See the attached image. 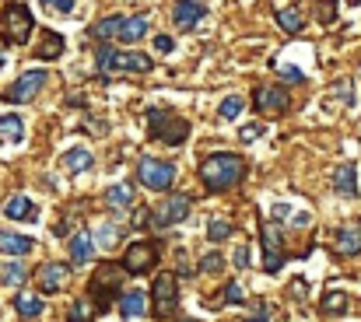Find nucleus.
<instances>
[{"label":"nucleus","mask_w":361,"mask_h":322,"mask_svg":"<svg viewBox=\"0 0 361 322\" xmlns=\"http://www.w3.org/2000/svg\"><path fill=\"white\" fill-rule=\"evenodd\" d=\"M242 175H246V161H242L239 154L218 151V154H211V158L200 161V179H204V186L214 189V193L232 189L235 182H242Z\"/></svg>","instance_id":"f257e3e1"},{"label":"nucleus","mask_w":361,"mask_h":322,"mask_svg":"<svg viewBox=\"0 0 361 322\" xmlns=\"http://www.w3.org/2000/svg\"><path fill=\"white\" fill-rule=\"evenodd\" d=\"M123 277H127V270L116 266V263H102V266L95 270V277H92V284H88V294H92V305H95L99 312H106V308L113 305V298L123 294Z\"/></svg>","instance_id":"f03ea898"},{"label":"nucleus","mask_w":361,"mask_h":322,"mask_svg":"<svg viewBox=\"0 0 361 322\" xmlns=\"http://www.w3.org/2000/svg\"><path fill=\"white\" fill-rule=\"evenodd\" d=\"M148 126H151V137H158L169 147H179L190 137V123L183 116H176L172 109H151L148 112Z\"/></svg>","instance_id":"7ed1b4c3"},{"label":"nucleus","mask_w":361,"mask_h":322,"mask_svg":"<svg viewBox=\"0 0 361 322\" xmlns=\"http://www.w3.org/2000/svg\"><path fill=\"white\" fill-rule=\"evenodd\" d=\"M151 67L155 64L144 53H116L113 46L99 50V71H106V74H148Z\"/></svg>","instance_id":"20e7f679"},{"label":"nucleus","mask_w":361,"mask_h":322,"mask_svg":"<svg viewBox=\"0 0 361 322\" xmlns=\"http://www.w3.org/2000/svg\"><path fill=\"white\" fill-rule=\"evenodd\" d=\"M32 36V11L25 4H8L4 11H0V39L18 46Z\"/></svg>","instance_id":"39448f33"},{"label":"nucleus","mask_w":361,"mask_h":322,"mask_svg":"<svg viewBox=\"0 0 361 322\" xmlns=\"http://www.w3.org/2000/svg\"><path fill=\"white\" fill-rule=\"evenodd\" d=\"M137 179H141L148 189L165 193V189H172V182H176V165H172V161H158V158H141Z\"/></svg>","instance_id":"423d86ee"},{"label":"nucleus","mask_w":361,"mask_h":322,"mask_svg":"<svg viewBox=\"0 0 361 322\" xmlns=\"http://www.w3.org/2000/svg\"><path fill=\"white\" fill-rule=\"evenodd\" d=\"M190 207H193V203H190L186 193H172V196H169L165 203H158L155 210L148 207V210H151V224H155V228H172V224H179V221L190 217Z\"/></svg>","instance_id":"0eeeda50"},{"label":"nucleus","mask_w":361,"mask_h":322,"mask_svg":"<svg viewBox=\"0 0 361 322\" xmlns=\"http://www.w3.org/2000/svg\"><path fill=\"white\" fill-rule=\"evenodd\" d=\"M151 298H155V315L165 319L176 312L179 305V284H176V273H158L155 284H151Z\"/></svg>","instance_id":"6e6552de"},{"label":"nucleus","mask_w":361,"mask_h":322,"mask_svg":"<svg viewBox=\"0 0 361 322\" xmlns=\"http://www.w3.org/2000/svg\"><path fill=\"white\" fill-rule=\"evenodd\" d=\"M46 88V71H29V74H22L11 88H8V95H4V102H11V105H22V102H32L39 92Z\"/></svg>","instance_id":"1a4fd4ad"},{"label":"nucleus","mask_w":361,"mask_h":322,"mask_svg":"<svg viewBox=\"0 0 361 322\" xmlns=\"http://www.w3.org/2000/svg\"><path fill=\"white\" fill-rule=\"evenodd\" d=\"M158 263V245L155 242H130L127 256H123V270L127 273H148L151 266Z\"/></svg>","instance_id":"9d476101"},{"label":"nucleus","mask_w":361,"mask_h":322,"mask_svg":"<svg viewBox=\"0 0 361 322\" xmlns=\"http://www.w3.org/2000/svg\"><path fill=\"white\" fill-rule=\"evenodd\" d=\"M253 105H256V112H263V116H281V112H288L291 98H288L284 88H267V85H263V88H256Z\"/></svg>","instance_id":"9b49d317"},{"label":"nucleus","mask_w":361,"mask_h":322,"mask_svg":"<svg viewBox=\"0 0 361 322\" xmlns=\"http://www.w3.org/2000/svg\"><path fill=\"white\" fill-rule=\"evenodd\" d=\"M204 15H207V8L197 4V0H179V4L172 8V22H176L179 32H193L204 22Z\"/></svg>","instance_id":"f8f14e48"},{"label":"nucleus","mask_w":361,"mask_h":322,"mask_svg":"<svg viewBox=\"0 0 361 322\" xmlns=\"http://www.w3.org/2000/svg\"><path fill=\"white\" fill-rule=\"evenodd\" d=\"M263 249H267V273H277L284 266V238L277 224H263Z\"/></svg>","instance_id":"ddd939ff"},{"label":"nucleus","mask_w":361,"mask_h":322,"mask_svg":"<svg viewBox=\"0 0 361 322\" xmlns=\"http://www.w3.org/2000/svg\"><path fill=\"white\" fill-rule=\"evenodd\" d=\"M67 277H71V266H64V263H46V266L39 270V287H43V294H57V291L67 284Z\"/></svg>","instance_id":"4468645a"},{"label":"nucleus","mask_w":361,"mask_h":322,"mask_svg":"<svg viewBox=\"0 0 361 322\" xmlns=\"http://www.w3.org/2000/svg\"><path fill=\"white\" fill-rule=\"evenodd\" d=\"M333 189H337L340 196H354V193H358V168H354V161H344V165L333 172Z\"/></svg>","instance_id":"2eb2a0df"},{"label":"nucleus","mask_w":361,"mask_h":322,"mask_svg":"<svg viewBox=\"0 0 361 322\" xmlns=\"http://www.w3.org/2000/svg\"><path fill=\"white\" fill-rule=\"evenodd\" d=\"M36 249V242L29 235H15V231H0V252L8 256H29Z\"/></svg>","instance_id":"dca6fc26"},{"label":"nucleus","mask_w":361,"mask_h":322,"mask_svg":"<svg viewBox=\"0 0 361 322\" xmlns=\"http://www.w3.org/2000/svg\"><path fill=\"white\" fill-rule=\"evenodd\" d=\"M333 249L340 252V256H358L361 252V228H340L337 231V238H333Z\"/></svg>","instance_id":"f3484780"},{"label":"nucleus","mask_w":361,"mask_h":322,"mask_svg":"<svg viewBox=\"0 0 361 322\" xmlns=\"http://www.w3.org/2000/svg\"><path fill=\"white\" fill-rule=\"evenodd\" d=\"M106 207H113V210H130V207H134V186H130V182L109 186V189H106Z\"/></svg>","instance_id":"a211bd4d"},{"label":"nucleus","mask_w":361,"mask_h":322,"mask_svg":"<svg viewBox=\"0 0 361 322\" xmlns=\"http://www.w3.org/2000/svg\"><path fill=\"white\" fill-rule=\"evenodd\" d=\"M4 214L11 217V221H39V214H36V203L29 200V196H11L8 200V207H4Z\"/></svg>","instance_id":"6ab92c4d"},{"label":"nucleus","mask_w":361,"mask_h":322,"mask_svg":"<svg viewBox=\"0 0 361 322\" xmlns=\"http://www.w3.org/2000/svg\"><path fill=\"white\" fill-rule=\"evenodd\" d=\"M144 32H148V18H144V15H137V18H120V29H116L120 43H137V39H144Z\"/></svg>","instance_id":"aec40b11"},{"label":"nucleus","mask_w":361,"mask_h":322,"mask_svg":"<svg viewBox=\"0 0 361 322\" xmlns=\"http://www.w3.org/2000/svg\"><path fill=\"white\" fill-rule=\"evenodd\" d=\"M92 165H95V158H92L88 147H67V151H64V168H67V172L78 175V172H88Z\"/></svg>","instance_id":"412c9836"},{"label":"nucleus","mask_w":361,"mask_h":322,"mask_svg":"<svg viewBox=\"0 0 361 322\" xmlns=\"http://www.w3.org/2000/svg\"><path fill=\"white\" fill-rule=\"evenodd\" d=\"M120 312H123V319H141L144 315V291H137V287L123 291L120 294Z\"/></svg>","instance_id":"4be33fe9"},{"label":"nucleus","mask_w":361,"mask_h":322,"mask_svg":"<svg viewBox=\"0 0 361 322\" xmlns=\"http://www.w3.org/2000/svg\"><path fill=\"white\" fill-rule=\"evenodd\" d=\"M92 252H95V242H92V235H74V242H71V259H74V266H85L88 259H92Z\"/></svg>","instance_id":"5701e85b"},{"label":"nucleus","mask_w":361,"mask_h":322,"mask_svg":"<svg viewBox=\"0 0 361 322\" xmlns=\"http://www.w3.org/2000/svg\"><path fill=\"white\" fill-rule=\"evenodd\" d=\"M43 308H46V305H43V298H39V294H25V291H22V294H15V312H18V315L36 319V315H43Z\"/></svg>","instance_id":"b1692460"},{"label":"nucleus","mask_w":361,"mask_h":322,"mask_svg":"<svg viewBox=\"0 0 361 322\" xmlns=\"http://www.w3.org/2000/svg\"><path fill=\"white\" fill-rule=\"evenodd\" d=\"M95 245L99 249H116L120 245V228L109 224V221H99L95 224Z\"/></svg>","instance_id":"393cba45"},{"label":"nucleus","mask_w":361,"mask_h":322,"mask_svg":"<svg viewBox=\"0 0 361 322\" xmlns=\"http://www.w3.org/2000/svg\"><path fill=\"white\" fill-rule=\"evenodd\" d=\"M277 25H281L284 32H302V29H305V18H302L298 8H281V11H277Z\"/></svg>","instance_id":"a878e982"},{"label":"nucleus","mask_w":361,"mask_h":322,"mask_svg":"<svg viewBox=\"0 0 361 322\" xmlns=\"http://www.w3.org/2000/svg\"><path fill=\"white\" fill-rule=\"evenodd\" d=\"M36 57H39V60H57V57H64V39H60L57 32H46V39H43V46L36 50Z\"/></svg>","instance_id":"bb28decb"},{"label":"nucleus","mask_w":361,"mask_h":322,"mask_svg":"<svg viewBox=\"0 0 361 322\" xmlns=\"http://www.w3.org/2000/svg\"><path fill=\"white\" fill-rule=\"evenodd\" d=\"M25 277H29V270L22 263H4V266H0V284L18 287V284H25Z\"/></svg>","instance_id":"cd10ccee"},{"label":"nucleus","mask_w":361,"mask_h":322,"mask_svg":"<svg viewBox=\"0 0 361 322\" xmlns=\"http://www.w3.org/2000/svg\"><path fill=\"white\" fill-rule=\"evenodd\" d=\"M344 308H347V294L344 291H326L323 294V312L326 315H340Z\"/></svg>","instance_id":"c85d7f7f"},{"label":"nucleus","mask_w":361,"mask_h":322,"mask_svg":"<svg viewBox=\"0 0 361 322\" xmlns=\"http://www.w3.org/2000/svg\"><path fill=\"white\" fill-rule=\"evenodd\" d=\"M116 29H120V18L113 15V18H102L99 25H92V36H95V39H102V43H109V39L116 36Z\"/></svg>","instance_id":"c756f323"},{"label":"nucleus","mask_w":361,"mask_h":322,"mask_svg":"<svg viewBox=\"0 0 361 322\" xmlns=\"http://www.w3.org/2000/svg\"><path fill=\"white\" fill-rule=\"evenodd\" d=\"M0 133H8L11 140H22L25 137V123L18 116H4V119H0Z\"/></svg>","instance_id":"7c9ffc66"},{"label":"nucleus","mask_w":361,"mask_h":322,"mask_svg":"<svg viewBox=\"0 0 361 322\" xmlns=\"http://www.w3.org/2000/svg\"><path fill=\"white\" fill-rule=\"evenodd\" d=\"M316 18L323 25H333L337 22V0H316Z\"/></svg>","instance_id":"2f4dec72"},{"label":"nucleus","mask_w":361,"mask_h":322,"mask_svg":"<svg viewBox=\"0 0 361 322\" xmlns=\"http://www.w3.org/2000/svg\"><path fill=\"white\" fill-rule=\"evenodd\" d=\"M239 112H242V98H239V95H228V98L221 102V109H218L221 119H235Z\"/></svg>","instance_id":"473e14b6"},{"label":"nucleus","mask_w":361,"mask_h":322,"mask_svg":"<svg viewBox=\"0 0 361 322\" xmlns=\"http://www.w3.org/2000/svg\"><path fill=\"white\" fill-rule=\"evenodd\" d=\"M242 301H246V291H242V284H239V280L225 284V298H221V305H242Z\"/></svg>","instance_id":"72a5a7b5"},{"label":"nucleus","mask_w":361,"mask_h":322,"mask_svg":"<svg viewBox=\"0 0 361 322\" xmlns=\"http://www.w3.org/2000/svg\"><path fill=\"white\" fill-rule=\"evenodd\" d=\"M330 95L340 98L344 105H351V102H354V85H351V81H337V85L330 88Z\"/></svg>","instance_id":"f704fd0d"},{"label":"nucleus","mask_w":361,"mask_h":322,"mask_svg":"<svg viewBox=\"0 0 361 322\" xmlns=\"http://www.w3.org/2000/svg\"><path fill=\"white\" fill-rule=\"evenodd\" d=\"M263 133H267V126H263V123H249V126H242V130H239L242 144H253V140H260Z\"/></svg>","instance_id":"c9c22d12"},{"label":"nucleus","mask_w":361,"mask_h":322,"mask_svg":"<svg viewBox=\"0 0 361 322\" xmlns=\"http://www.w3.org/2000/svg\"><path fill=\"white\" fill-rule=\"evenodd\" d=\"M207 235H211L214 242H225V238L232 235V224H228V221H211V224H207Z\"/></svg>","instance_id":"e433bc0d"},{"label":"nucleus","mask_w":361,"mask_h":322,"mask_svg":"<svg viewBox=\"0 0 361 322\" xmlns=\"http://www.w3.org/2000/svg\"><path fill=\"white\" fill-rule=\"evenodd\" d=\"M221 270H225V259L218 252H211V256L200 259V273H221Z\"/></svg>","instance_id":"4c0bfd02"},{"label":"nucleus","mask_w":361,"mask_h":322,"mask_svg":"<svg viewBox=\"0 0 361 322\" xmlns=\"http://www.w3.org/2000/svg\"><path fill=\"white\" fill-rule=\"evenodd\" d=\"M74 4H78V0H43V8L53 11V15H71Z\"/></svg>","instance_id":"58836bf2"},{"label":"nucleus","mask_w":361,"mask_h":322,"mask_svg":"<svg viewBox=\"0 0 361 322\" xmlns=\"http://www.w3.org/2000/svg\"><path fill=\"white\" fill-rule=\"evenodd\" d=\"M92 319V305L81 298V301H74V308H71V322H88Z\"/></svg>","instance_id":"ea45409f"},{"label":"nucleus","mask_w":361,"mask_h":322,"mask_svg":"<svg viewBox=\"0 0 361 322\" xmlns=\"http://www.w3.org/2000/svg\"><path fill=\"white\" fill-rule=\"evenodd\" d=\"M267 319H270V305L260 298V301L249 308V322H267Z\"/></svg>","instance_id":"a19ab883"},{"label":"nucleus","mask_w":361,"mask_h":322,"mask_svg":"<svg viewBox=\"0 0 361 322\" xmlns=\"http://www.w3.org/2000/svg\"><path fill=\"white\" fill-rule=\"evenodd\" d=\"M281 78H284V81H298V85L305 81V74H302V71H298L295 64H288V67H281Z\"/></svg>","instance_id":"79ce46f5"},{"label":"nucleus","mask_w":361,"mask_h":322,"mask_svg":"<svg viewBox=\"0 0 361 322\" xmlns=\"http://www.w3.org/2000/svg\"><path fill=\"white\" fill-rule=\"evenodd\" d=\"M235 266H239V270H246V266H249V245H246V242L235 249Z\"/></svg>","instance_id":"37998d69"},{"label":"nucleus","mask_w":361,"mask_h":322,"mask_svg":"<svg viewBox=\"0 0 361 322\" xmlns=\"http://www.w3.org/2000/svg\"><path fill=\"white\" fill-rule=\"evenodd\" d=\"M155 46H158V53H172V50H176V43H172L169 36H158V39H155Z\"/></svg>","instance_id":"c03bdc74"},{"label":"nucleus","mask_w":361,"mask_h":322,"mask_svg":"<svg viewBox=\"0 0 361 322\" xmlns=\"http://www.w3.org/2000/svg\"><path fill=\"white\" fill-rule=\"evenodd\" d=\"M270 214H274V217H291V207H288V203H274Z\"/></svg>","instance_id":"a18cd8bd"},{"label":"nucleus","mask_w":361,"mask_h":322,"mask_svg":"<svg viewBox=\"0 0 361 322\" xmlns=\"http://www.w3.org/2000/svg\"><path fill=\"white\" fill-rule=\"evenodd\" d=\"M134 224L141 228V224H148V207H137V214H134Z\"/></svg>","instance_id":"49530a36"},{"label":"nucleus","mask_w":361,"mask_h":322,"mask_svg":"<svg viewBox=\"0 0 361 322\" xmlns=\"http://www.w3.org/2000/svg\"><path fill=\"white\" fill-rule=\"evenodd\" d=\"M183 322H197V319H183Z\"/></svg>","instance_id":"de8ad7c7"}]
</instances>
